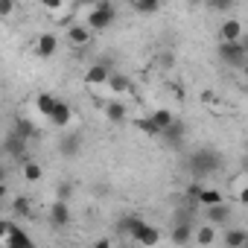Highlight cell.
<instances>
[{
  "mask_svg": "<svg viewBox=\"0 0 248 248\" xmlns=\"http://www.w3.org/2000/svg\"><path fill=\"white\" fill-rule=\"evenodd\" d=\"M202 99H204V102H216V93H213V91H204Z\"/></svg>",
  "mask_w": 248,
  "mask_h": 248,
  "instance_id": "obj_28",
  "label": "cell"
},
{
  "mask_svg": "<svg viewBox=\"0 0 248 248\" xmlns=\"http://www.w3.org/2000/svg\"><path fill=\"white\" fill-rule=\"evenodd\" d=\"M149 117H152V123H155V126H158L161 132H167V129L172 126V123H175V114H172L170 108H155Z\"/></svg>",
  "mask_w": 248,
  "mask_h": 248,
  "instance_id": "obj_14",
  "label": "cell"
},
{
  "mask_svg": "<svg viewBox=\"0 0 248 248\" xmlns=\"http://www.w3.org/2000/svg\"><path fill=\"white\" fill-rule=\"evenodd\" d=\"M105 85H108L111 93H126V91H132V79L123 76V73H114V70H111V76H108Z\"/></svg>",
  "mask_w": 248,
  "mask_h": 248,
  "instance_id": "obj_11",
  "label": "cell"
},
{
  "mask_svg": "<svg viewBox=\"0 0 248 248\" xmlns=\"http://www.w3.org/2000/svg\"><path fill=\"white\" fill-rule=\"evenodd\" d=\"M135 126H138V129H140V132H143V135H149V138H152V140H155V138H161V135H164V132H161V129H158V126H155V123H152V117H138V120H135Z\"/></svg>",
  "mask_w": 248,
  "mask_h": 248,
  "instance_id": "obj_20",
  "label": "cell"
},
{
  "mask_svg": "<svg viewBox=\"0 0 248 248\" xmlns=\"http://www.w3.org/2000/svg\"><path fill=\"white\" fill-rule=\"evenodd\" d=\"M6 152H12V155H21V152H24V140L12 135V138H9V143H6Z\"/></svg>",
  "mask_w": 248,
  "mask_h": 248,
  "instance_id": "obj_24",
  "label": "cell"
},
{
  "mask_svg": "<svg viewBox=\"0 0 248 248\" xmlns=\"http://www.w3.org/2000/svg\"><path fill=\"white\" fill-rule=\"evenodd\" d=\"M50 222H53L56 228H62V225H67V222H70V204L59 199V202H56V204L50 207Z\"/></svg>",
  "mask_w": 248,
  "mask_h": 248,
  "instance_id": "obj_9",
  "label": "cell"
},
{
  "mask_svg": "<svg viewBox=\"0 0 248 248\" xmlns=\"http://www.w3.org/2000/svg\"><path fill=\"white\" fill-rule=\"evenodd\" d=\"M225 245H228V248H245V245H248L245 228H228V231H225Z\"/></svg>",
  "mask_w": 248,
  "mask_h": 248,
  "instance_id": "obj_12",
  "label": "cell"
},
{
  "mask_svg": "<svg viewBox=\"0 0 248 248\" xmlns=\"http://www.w3.org/2000/svg\"><path fill=\"white\" fill-rule=\"evenodd\" d=\"M21 175H24V181L35 184V181H41V178H44V170H41V164H38V161H24V164H21Z\"/></svg>",
  "mask_w": 248,
  "mask_h": 248,
  "instance_id": "obj_15",
  "label": "cell"
},
{
  "mask_svg": "<svg viewBox=\"0 0 248 248\" xmlns=\"http://www.w3.org/2000/svg\"><path fill=\"white\" fill-rule=\"evenodd\" d=\"M126 228H129V233H132V239L135 242H140L143 248H152V245H158L161 242V231L155 228V225H146L143 219H129L126 222Z\"/></svg>",
  "mask_w": 248,
  "mask_h": 248,
  "instance_id": "obj_2",
  "label": "cell"
},
{
  "mask_svg": "<svg viewBox=\"0 0 248 248\" xmlns=\"http://www.w3.org/2000/svg\"><path fill=\"white\" fill-rule=\"evenodd\" d=\"M242 35H245L242 21H236V18L222 21V27H219V41L222 44H236V41H242Z\"/></svg>",
  "mask_w": 248,
  "mask_h": 248,
  "instance_id": "obj_4",
  "label": "cell"
},
{
  "mask_svg": "<svg viewBox=\"0 0 248 248\" xmlns=\"http://www.w3.org/2000/svg\"><path fill=\"white\" fill-rule=\"evenodd\" d=\"M12 210H15V216H21V219H27V216L32 213V202H30L27 196H18V199L12 202Z\"/></svg>",
  "mask_w": 248,
  "mask_h": 248,
  "instance_id": "obj_23",
  "label": "cell"
},
{
  "mask_svg": "<svg viewBox=\"0 0 248 248\" xmlns=\"http://www.w3.org/2000/svg\"><path fill=\"white\" fill-rule=\"evenodd\" d=\"M219 59L231 67H242L245 64V44L236 41V44H219Z\"/></svg>",
  "mask_w": 248,
  "mask_h": 248,
  "instance_id": "obj_3",
  "label": "cell"
},
{
  "mask_svg": "<svg viewBox=\"0 0 248 248\" xmlns=\"http://www.w3.org/2000/svg\"><path fill=\"white\" fill-rule=\"evenodd\" d=\"M56 102H59V99H56L53 93H38V96H35V108H38L41 117H50L53 108H56Z\"/></svg>",
  "mask_w": 248,
  "mask_h": 248,
  "instance_id": "obj_17",
  "label": "cell"
},
{
  "mask_svg": "<svg viewBox=\"0 0 248 248\" xmlns=\"http://www.w3.org/2000/svg\"><path fill=\"white\" fill-rule=\"evenodd\" d=\"M70 117H73V111H70V105L67 102H56V108H53V114L47 117L53 126H67L70 123Z\"/></svg>",
  "mask_w": 248,
  "mask_h": 248,
  "instance_id": "obj_13",
  "label": "cell"
},
{
  "mask_svg": "<svg viewBox=\"0 0 248 248\" xmlns=\"http://www.w3.org/2000/svg\"><path fill=\"white\" fill-rule=\"evenodd\" d=\"M9 228H12L9 219H0V239H6V236H9Z\"/></svg>",
  "mask_w": 248,
  "mask_h": 248,
  "instance_id": "obj_26",
  "label": "cell"
},
{
  "mask_svg": "<svg viewBox=\"0 0 248 248\" xmlns=\"http://www.w3.org/2000/svg\"><path fill=\"white\" fill-rule=\"evenodd\" d=\"M6 193H9V187H6V184H0V199H6Z\"/></svg>",
  "mask_w": 248,
  "mask_h": 248,
  "instance_id": "obj_29",
  "label": "cell"
},
{
  "mask_svg": "<svg viewBox=\"0 0 248 248\" xmlns=\"http://www.w3.org/2000/svg\"><path fill=\"white\" fill-rule=\"evenodd\" d=\"M196 202L207 210V207H216V204H225V199H222V193L219 190H213V187H202V193L196 196Z\"/></svg>",
  "mask_w": 248,
  "mask_h": 248,
  "instance_id": "obj_10",
  "label": "cell"
},
{
  "mask_svg": "<svg viewBox=\"0 0 248 248\" xmlns=\"http://www.w3.org/2000/svg\"><path fill=\"white\" fill-rule=\"evenodd\" d=\"M0 184H6V170L0 167Z\"/></svg>",
  "mask_w": 248,
  "mask_h": 248,
  "instance_id": "obj_30",
  "label": "cell"
},
{
  "mask_svg": "<svg viewBox=\"0 0 248 248\" xmlns=\"http://www.w3.org/2000/svg\"><path fill=\"white\" fill-rule=\"evenodd\" d=\"M193 239H196L199 245H213V239H216V228H213V225H202V228L193 231Z\"/></svg>",
  "mask_w": 248,
  "mask_h": 248,
  "instance_id": "obj_19",
  "label": "cell"
},
{
  "mask_svg": "<svg viewBox=\"0 0 248 248\" xmlns=\"http://www.w3.org/2000/svg\"><path fill=\"white\" fill-rule=\"evenodd\" d=\"M15 15V0H0V18Z\"/></svg>",
  "mask_w": 248,
  "mask_h": 248,
  "instance_id": "obj_25",
  "label": "cell"
},
{
  "mask_svg": "<svg viewBox=\"0 0 248 248\" xmlns=\"http://www.w3.org/2000/svg\"><path fill=\"white\" fill-rule=\"evenodd\" d=\"M126 105H123V102H117V99H111V102H105V117L111 120V123H123V120H126Z\"/></svg>",
  "mask_w": 248,
  "mask_h": 248,
  "instance_id": "obj_16",
  "label": "cell"
},
{
  "mask_svg": "<svg viewBox=\"0 0 248 248\" xmlns=\"http://www.w3.org/2000/svg\"><path fill=\"white\" fill-rule=\"evenodd\" d=\"M91 248H114V245H111V242H108V239H96V242H93V245H91Z\"/></svg>",
  "mask_w": 248,
  "mask_h": 248,
  "instance_id": "obj_27",
  "label": "cell"
},
{
  "mask_svg": "<svg viewBox=\"0 0 248 248\" xmlns=\"http://www.w3.org/2000/svg\"><path fill=\"white\" fill-rule=\"evenodd\" d=\"M108 76H111V70H108L105 64H91V67L85 70V85H88V88H99V85L108 82Z\"/></svg>",
  "mask_w": 248,
  "mask_h": 248,
  "instance_id": "obj_6",
  "label": "cell"
},
{
  "mask_svg": "<svg viewBox=\"0 0 248 248\" xmlns=\"http://www.w3.org/2000/svg\"><path fill=\"white\" fill-rule=\"evenodd\" d=\"M6 242H9V248H35V242L27 236V231H24V228H18L15 222H12V228H9Z\"/></svg>",
  "mask_w": 248,
  "mask_h": 248,
  "instance_id": "obj_7",
  "label": "cell"
},
{
  "mask_svg": "<svg viewBox=\"0 0 248 248\" xmlns=\"http://www.w3.org/2000/svg\"><path fill=\"white\" fill-rule=\"evenodd\" d=\"M132 9L140 12V15H155L161 9V3L158 0H132Z\"/></svg>",
  "mask_w": 248,
  "mask_h": 248,
  "instance_id": "obj_22",
  "label": "cell"
},
{
  "mask_svg": "<svg viewBox=\"0 0 248 248\" xmlns=\"http://www.w3.org/2000/svg\"><path fill=\"white\" fill-rule=\"evenodd\" d=\"M228 216H231V210H228L225 204L207 207V219H210V225H213V228H216V225H225V222H228Z\"/></svg>",
  "mask_w": 248,
  "mask_h": 248,
  "instance_id": "obj_21",
  "label": "cell"
},
{
  "mask_svg": "<svg viewBox=\"0 0 248 248\" xmlns=\"http://www.w3.org/2000/svg\"><path fill=\"white\" fill-rule=\"evenodd\" d=\"M56 50H59V35L56 32H41L38 41H35V53L41 59H50V56H56Z\"/></svg>",
  "mask_w": 248,
  "mask_h": 248,
  "instance_id": "obj_5",
  "label": "cell"
},
{
  "mask_svg": "<svg viewBox=\"0 0 248 248\" xmlns=\"http://www.w3.org/2000/svg\"><path fill=\"white\" fill-rule=\"evenodd\" d=\"M114 18H117V6L114 3H93L91 9H88V15H85V27L91 30V32H102V30H108L111 24H114Z\"/></svg>",
  "mask_w": 248,
  "mask_h": 248,
  "instance_id": "obj_1",
  "label": "cell"
},
{
  "mask_svg": "<svg viewBox=\"0 0 248 248\" xmlns=\"http://www.w3.org/2000/svg\"><path fill=\"white\" fill-rule=\"evenodd\" d=\"M170 236H172V242H175V245H187V242L193 239V228H190L187 222H181V225H175V228H172V233H170Z\"/></svg>",
  "mask_w": 248,
  "mask_h": 248,
  "instance_id": "obj_18",
  "label": "cell"
},
{
  "mask_svg": "<svg viewBox=\"0 0 248 248\" xmlns=\"http://www.w3.org/2000/svg\"><path fill=\"white\" fill-rule=\"evenodd\" d=\"M67 41H70L73 47H85V44L91 41V30H88L85 24H70V27H67Z\"/></svg>",
  "mask_w": 248,
  "mask_h": 248,
  "instance_id": "obj_8",
  "label": "cell"
}]
</instances>
